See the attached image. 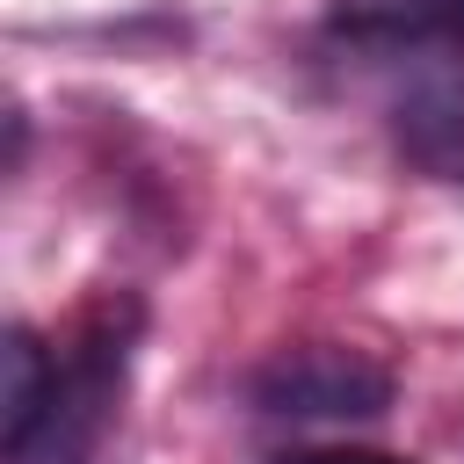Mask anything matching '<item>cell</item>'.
<instances>
[{
	"mask_svg": "<svg viewBox=\"0 0 464 464\" xmlns=\"http://www.w3.org/2000/svg\"><path fill=\"white\" fill-rule=\"evenodd\" d=\"M254 406L276 413V420H377L392 406V370L370 355V348H348V341H297V348H276L261 370H254Z\"/></svg>",
	"mask_w": 464,
	"mask_h": 464,
	"instance_id": "obj_1",
	"label": "cell"
},
{
	"mask_svg": "<svg viewBox=\"0 0 464 464\" xmlns=\"http://www.w3.org/2000/svg\"><path fill=\"white\" fill-rule=\"evenodd\" d=\"M392 138L399 152L428 174V181H457L464 188V51L428 58L399 102H392Z\"/></svg>",
	"mask_w": 464,
	"mask_h": 464,
	"instance_id": "obj_2",
	"label": "cell"
},
{
	"mask_svg": "<svg viewBox=\"0 0 464 464\" xmlns=\"http://www.w3.org/2000/svg\"><path fill=\"white\" fill-rule=\"evenodd\" d=\"M326 29L370 51H464V0H326Z\"/></svg>",
	"mask_w": 464,
	"mask_h": 464,
	"instance_id": "obj_3",
	"label": "cell"
},
{
	"mask_svg": "<svg viewBox=\"0 0 464 464\" xmlns=\"http://www.w3.org/2000/svg\"><path fill=\"white\" fill-rule=\"evenodd\" d=\"M0 362H7V392H0V450H7V464H14V457H29V442H36L44 420H51V399H58V355H51L29 326H14Z\"/></svg>",
	"mask_w": 464,
	"mask_h": 464,
	"instance_id": "obj_4",
	"label": "cell"
},
{
	"mask_svg": "<svg viewBox=\"0 0 464 464\" xmlns=\"http://www.w3.org/2000/svg\"><path fill=\"white\" fill-rule=\"evenodd\" d=\"M276 464H413L399 450H362V442H312V450H283Z\"/></svg>",
	"mask_w": 464,
	"mask_h": 464,
	"instance_id": "obj_5",
	"label": "cell"
}]
</instances>
